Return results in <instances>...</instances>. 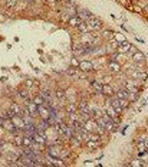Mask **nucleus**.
<instances>
[{"label":"nucleus","instance_id":"nucleus-23","mask_svg":"<svg viewBox=\"0 0 148 167\" xmlns=\"http://www.w3.org/2000/svg\"><path fill=\"white\" fill-rule=\"evenodd\" d=\"M86 147H88V148H98V141L88 140V141H86Z\"/></svg>","mask_w":148,"mask_h":167},{"label":"nucleus","instance_id":"nucleus-34","mask_svg":"<svg viewBox=\"0 0 148 167\" xmlns=\"http://www.w3.org/2000/svg\"><path fill=\"white\" fill-rule=\"evenodd\" d=\"M119 58H121V53H119V52H118V53H114V55L111 56V61H114V62H118V59H119Z\"/></svg>","mask_w":148,"mask_h":167},{"label":"nucleus","instance_id":"nucleus-42","mask_svg":"<svg viewBox=\"0 0 148 167\" xmlns=\"http://www.w3.org/2000/svg\"><path fill=\"white\" fill-rule=\"evenodd\" d=\"M0 151H1V143H0Z\"/></svg>","mask_w":148,"mask_h":167},{"label":"nucleus","instance_id":"nucleus-14","mask_svg":"<svg viewBox=\"0 0 148 167\" xmlns=\"http://www.w3.org/2000/svg\"><path fill=\"white\" fill-rule=\"evenodd\" d=\"M26 105H28V110H29V112L32 114V117H35L37 112V105L33 101H26Z\"/></svg>","mask_w":148,"mask_h":167},{"label":"nucleus","instance_id":"nucleus-32","mask_svg":"<svg viewBox=\"0 0 148 167\" xmlns=\"http://www.w3.org/2000/svg\"><path fill=\"white\" fill-rule=\"evenodd\" d=\"M66 111H68V112H76V107H75L74 104H68Z\"/></svg>","mask_w":148,"mask_h":167},{"label":"nucleus","instance_id":"nucleus-3","mask_svg":"<svg viewBox=\"0 0 148 167\" xmlns=\"http://www.w3.org/2000/svg\"><path fill=\"white\" fill-rule=\"evenodd\" d=\"M86 26H88V30H98L101 28V22L96 17H92L86 22Z\"/></svg>","mask_w":148,"mask_h":167},{"label":"nucleus","instance_id":"nucleus-18","mask_svg":"<svg viewBox=\"0 0 148 167\" xmlns=\"http://www.w3.org/2000/svg\"><path fill=\"white\" fill-rule=\"evenodd\" d=\"M115 97H116L118 99H128V91H127V89H119V91L115 94Z\"/></svg>","mask_w":148,"mask_h":167},{"label":"nucleus","instance_id":"nucleus-21","mask_svg":"<svg viewBox=\"0 0 148 167\" xmlns=\"http://www.w3.org/2000/svg\"><path fill=\"white\" fill-rule=\"evenodd\" d=\"M33 102H35L37 107H39V105H45V102H46V101H45V98L39 94V95H36V97L33 98Z\"/></svg>","mask_w":148,"mask_h":167},{"label":"nucleus","instance_id":"nucleus-28","mask_svg":"<svg viewBox=\"0 0 148 167\" xmlns=\"http://www.w3.org/2000/svg\"><path fill=\"white\" fill-rule=\"evenodd\" d=\"M55 95H56V98H58V99H61V101L65 98V92H63L62 89H58V91L55 92Z\"/></svg>","mask_w":148,"mask_h":167},{"label":"nucleus","instance_id":"nucleus-26","mask_svg":"<svg viewBox=\"0 0 148 167\" xmlns=\"http://www.w3.org/2000/svg\"><path fill=\"white\" fill-rule=\"evenodd\" d=\"M78 29H79L82 33H86V32H88V26H86V22H81V23H79V26H78Z\"/></svg>","mask_w":148,"mask_h":167},{"label":"nucleus","instance_id":"nucleus-36","mask_svg":"<svg viewBox=\"0 0 148 167\" xmlns=\"http://www.w3.org/2000/svg\"><path fill=\"white\" fill-rule=\"evenodd\" d=\"M28 95H29V92H28L26 89H22V91H20V97H22V98H28Z\"/></svg>","mask_w":148,"mask_h":167},{"label":"nucleus","instance_id":"nucleus-25","mask_svg":"<svg viewBox=\"0 0 148 167\" xmlns=\"http://www.w3.org/2000/svg\"><path fill=\"white\" fill-rule=\"evenodd\" d=\"M92 85H94V88H95L98 92H102V86H104V84H101L99 81H92Z\"/></svg>","mask_w":148,"mask_h":167},{"label":"nucleus","instance_id":"nucleus-17","mask_svg":"<svg viewBox=\"0 0 148 167\" xmlns=\"http://www.w3.org/2000/svg\"><path fill=\"white\" fill-rule=\"evenodd\" d=\"M144 59H145V58H144V55H142L141 52H135V53H134V56H132V61H134V62H137V63H142V62H144Z\"/></svg>","mask_w":148,"mask_h":167},{"label":"nucleus","instance_id":"nucleus-40","mask_svg":"<svg viewBox=\"0 0 148 167\" xmlns=\"http://www.w3.org/2000/svg\"><path fill=\"white\" fill-rule=\"evenodd\" d=\"M144 143H145V146H147V148H148V137L147 138H144Z\"/></svg>","mask_w":148,"mask_h":167},{"label":"nucleus","instance_id":"nucleus-20","mask_svg":"<svg viewBox=\"0 0 148 167\" xmlns=\"http://www.w3.org/2000/svg\"><path fill=\"white\" fill-rule=\"evenodd\" d=\"M68 22H69V25H71V26H74V28H78V26H79V23H81L82 20H81L78 16H72V17H71Z\"/></svg>","mask_w":148,"mask_h":167},{"label":"nucleus","instance_id":"nucleus-4","mask_svg":"<svg viewBox=\"0 0 148 167\" xmlns=\"http://www.w3.org/2000/svg\"><path fill=\"white\" fill-rule=\"evenodd\" d=\"M105 105H107V114L109 115V118H111L114 123H118V118H116V114H118V112L115 111V108H114L111 104H109V99L107 101V104H105Z\"/></svg>","mask_w":148,"mask_h":167},{"label":"nucleus","instance_id":"nucleus-8","mask_svg":"<svg viewBox=\"0 0 148 167\" xmlns=\"http://www.w3.org/2000/svg\"><path fill=\"white\" fill-rule=\"evenodd\" d=\"M72 50H74L75 56H81V55L85 53V45L83 43H76V45H74Z\"/></svg>","mask_w":148,"mask_h":167},{"label":"nucleus","instance_id":"nucleus-30","mask_svg":"<svg viewBox=\"0 0 148 167\" xmlns=\"http://www.w3.org/2000/svg\"><path fill=\"white\" fill-rule=\"evenodd\" d=\"M13 143H14L16 146H22V144H23V138L19 137V135H17V137H13Z\"/></svg>","mask_w":148,"mask_h":167},{"label":"nucleus","instance_id":"nucleus-15","mask_svg":"<svg viewBox=\"0 0 148 167\" xmlns=\"http://www.w3.org/2000/svg\"><path fill=\"white\" fill-rule=\"evenodd\" d=\"M129 49H131V45L128 43V42H122L119 46H118V52L119 53H125V52H129Z\"/></svg>","mask_w":148,"mask_h":167},{"label":"nucleus","instance_id":"nucleus-31","mask_svg":"<svg viewBox=\"0 0 148 167\" xmlns=\"http://www.w3.org/2000/svg\"><path fill=\"white\" fill-rule=\"evenodd\" d=\"M102 35H104V38H105V39H112V38H114V33H112L111 30H104V33H102Z\"/></svg>","mask_w":148,"mask_h":167},{"label":"nucleus","instance_id":"nucleus-13","mask_svg":"<svg viewBox=\"0 0 148 167\" xmlns=\"http://www.w3.org/2000/svg\"><path fill=\"white\" fill-rule=\"evenodd\" d=\"M124 86H125V89L128 92H138V88H137V85H135L134 81H125Z\"/></svg>","mask_w":148,"mask_h":167},{"label":"nucleus","instance_id":"nucleus-6","mask_svg":"<svg viewBox=\"0 0 148 167\" xmlns=\"http://www.w3.org/2000/svg\"><path fill=\"white\" fill-rule=\"evenodd\" d=\"M37 112L40 114L42 120H47V118L50 117V110L46 108L45 105H39V107H37Z\"/></svg>","mask_w":148,"mask_h":167},{"label":"nucleus","instance_id":"nucleus-1","mask_svg":"<svg viewBox=\"0 0 148 167\" xmlns=\"http://www.w3.org/2000/svg\"><path fill=\"white\" fill-rule=\"evenodd\" d=\"M76 16H78L82 22H88L89 19L94 17V16L91 14V12H88V10H85V9H78V10H76Z\"/></svg>","mask_w":148,"mask_h":167},{"label":"nucleus","instance_id":"nucleus-5","mask_svg":"<svg viewBox=\"0 0 148 167\" xmlns=\"http://www.w3.org/2000/svg\"><path fill=\"white\" fill-rule=\"evenodd\" d=\"M79 68L83 72H91V71H94V63L89 61H82V62H79Z\"/></svg>","mask_w":148,"mask_h":167},{"label":"nucleus","instance_id":"nucleus-16","mask_svg":"<svg viewBox=\"0 0 148 167\" xmlns=\"http://www.w3.org/2000/svg\"><path fill=\"white\" fill-rule=\"evenodd\" d=\"M108 69H109L111 72H114V74H115V72H119V71H121V65H119L118 62L111 61V62H109V65H108Z\"/></svg>","mask_w":148,"mask_h":167},{"label":"nucleus","instance_id":"nucleus-19","mask_svg":"<svg viewBox=\"0 0 148 167\" xmlns=\"http://www.w3.org/2000/svg\"><path fill=\"white\" fill-rule=\"evenodd\" d=\"M102 94H105V95H109V97H111L112 94H114V89H112L111 85L104 84V86H102Z\"/></svg>","mask_w":148,"mask_h":167},{"label":"nucleus","instance_id":"nucleus-7","mask_svg":"<svg viewBox=\"0 0 148 167\" xmlns=\"http://www.w3.org/2000/svg\"><path fill=\"white\" fill-rule=\"evenodd\" d=\"M9 114H10V117H14V115H22L23 111H22V108L17 104H12L10 110H9Z\"/></svg>","mask_w":148,"mask_h":167},{"label":"nucleus","instance_id":"nucleus-27","mask_svg":"<svg viewBox=\"0 0 148 167\" xmlns=\"http://www.w3.org/2000/svg\"><path fill=\"white\" fill-rule=\"evenodd\" d=\"M114 38H115V41L116 42H125V36L122 35V33H114Z\"/></svg>","mask_w":148,"mask_h":167},{"label":"nucleus","instance_id":"nucleus-11","mask_svg":"<svg viewBox=\"0 0 148 167\" xmlns=\"http://www.w3.org/2000/svg\"><path fill=\"white\" fill-rule=\"evenodd\" d=\"M12 121H13V124L16 128H19V130H23L25 128V121H23V118H19L17 115H14V117H12Z\"/></svg>","mask_w":148,"mask_h":167},{"label":"nucleus","instance_id":"nucleus-29","mask_svg":"<svg viewBox=\"0 0 148 167\" xmlns=\"http://www.w3.org/2000/svg\"><path fill=\"white\" fill-rule=\"evenodd\" d=\"M40 95L45 98V101H49L50 99V95H49V91H46V89H43V91H40Z\"/></svg>","mask_w":148,"mask_h":167},{"label":"nucleus","instance_id":"nucleus-9","mask_svg":"<svg viewBox=\"0 0 148 167\" xmlns=\"http://www.w3.org/2000/svg\"><path fill=\"white\" fill-rule=\"evenodd\" d=\"M109 104H111L112 107L115 108V111H116V112H122V110H124V108H122V105H121V102H119V99H118L116 97H115V98H109Z\"/></svg>","mask_w":148,"mask_h":167},{"label":"nucleus","instance_id":"nucleus-2","mask_svg":"<svg viewBox=\"0 0 148 167\" xmlns=\"http://www.w3.org/2000/svg\"><path fill=\"white\" fill-rule=\"evenodd\" d=\"M82 42H83L85 46H94V45L98 43V39L94 38V36L89 35V33H83V35H82Z\"/></svg>","mask_w":148,"mask_h":167},{"label":"nucleus","instance_id":"nucleus-33","mask_svg":"<svg viewBox=\"0 0 148 167\" xmlns=\"http://www.w3.org/2000/svg\"><path fill=\"white\" fill-rule=\"evenodd\" d=\"M99 138H101V137H99V134H92V132L89 134V140H94V141H99Z\"/></svg>","mask_w":148,"mask_h":167},{"label":"nucleus","instance_id":"nucleus-35","mask_svg":"<svg viewBox=\"0 0 148 167\" xmlns=\"http://www.w3.org/2000/svg\"><path fill=\"white\" fill-rule=\"evenodd\" d=\"M66 74H68V75H71V77H75V78L78 77V72H76L75 69H68V71H66Z\"/></svg>","mask_w":148,"mask_h":167},{"label":"nucleus","instance_id":"nucleus-41","mask_svg":"<svg viewBox=\"0 0 148 167\" xmlns=\"http://www.w3.org/2000/svg\"><path fill=\"white\" fill-rule=\"evenodd\" d=\"M3 123H4V121H3V120L0 118V125H3Z\"/></svg>","mask_w":148,"mask_h":167},{"label":"nucleus","instance_id":"nucleus-37","mask_svg":"<svg viewBox=\"0 0 148 167\" xmlns=\"http://www.w3.org/2000/svg\"><path fill=\"white\" fill-rule=\"evenodd\" d=\"M72 65H74V66H76V65H79V62L76 61V58H74V59H72Z\"/></svg>","mask_w":148,"mask_h":167},{"label":"nucleus","instance_id":"nucleus-12","mask_svg":"<svg viewBox=\"0 0 148 167\" xmlns=\"http://www.w3.org/2000/svg\"><path fill=\"white\" fill-rule=\"evenodd\" d=\"M3 127L7 130V131H10V132H16V127L13 124V121H12V118H4V123H3Z\"/></svg>","mask_w":148,"mask_h":167},{"label":"nucleus","instance_id":"nucleus-22","mask_svg":"<svg viewBox=\"0 0 148 167\" xmlns=\"http://www.w3.org/2000/svg\"><path fill=\"white\" fill-rule=\"evenodd\" d=\"M138 150H140V153H144V151H148L147 146H145V143H144V138H141V140L138 141Z\"/></svg>","mask_w":148,"mask_h":167},{"label":"nucleus","instance_id":"nucleus-38","mask_svg":"<svg viewBox=\"0 0 148 167\" xmlns=\"http://www.w3.org/2000/svg\"><path fill=\"white\" fill-rule=\"evenodd\" d=\"M32 85H33L32 81H26V86H32Z\"/></svg>","mask_w":148,"mask_h":167},{"label":"nucleus","instance_id":"nucleus-39","mask_svg":"<svg viewBox=\"0 0 148 167\" xmlns=\"http://www.w3.org/2000/svg\"><path fill=\"white\" fill-rule=\"evenodd\" d=\"M109 81H111L109 78H104V81H102V82H104V84H108V82H109Z\"/></svg>","mask_w":148,"mask_h":167},{"label":"nucleus","instance_id":"nucleus-10","mask_svg":"<svg viewBox=\"0 0 148 167\" xmlns=\"http://www.w3.org/2000/svg\"><path fill=\"white\" fill-rule=\"evenodd\" d=\"M132 75V78H135V79H140V81H144V79H147V74L142 71V69H137L135 72H132L131 74Z\"/></svg>","mask_w":148,"mask_h":167},{"label":"nucleus","instance_id":"nucleus-24","mask_svg":"<svg viewBox=\"0 0 148 167\" xmlns=\"http://www.w3.org/2000/svg\"><path fill=\"white\" fill-rule=\"evenodd\" d=\"M17 1H19V0H6V7L13 9V7L17 6Z\"/></svg>","mask_w":148,"mask_h":167}]
</instances>
